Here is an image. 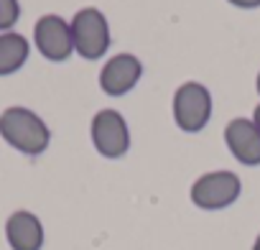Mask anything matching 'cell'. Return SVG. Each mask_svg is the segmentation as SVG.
Returning <instances> with one entry per match:
<instances>
[{
  "label": "cell",
  "instance_id": "obj_6",
  "mask_svg": "<svg viewBox=\"0 0 260 250\" xmlns=\"http://www.w3.org/2000/svg\"><path fill=\"white\" fill-rule=\"evenodd\" d=\"M34 44L44 59L56 61V64L67 61L74 54V39H72L69 21L56 16V13L41 16L34 26Z\"/></svg>",
  "mask_w": 260,
  "mask_h": 250
},
{
  "label": "cell",
  "instance_id": "obj_12",
  "mask_svg": "<svg viewBox=\"0 0 260 250\" xmlns=\"http://www.w3.org/2000/svg\"><path fill=\"white\" fill-rule=\"evenodd\" d=\"M230 6H235V8H240V11H255V8H260V0H227Z\"/></svg>",
  "mask_w": 260,
  "mask_h": 250
},
{
  "label": "cell",
  "instance_id": "obj_15",
  "mask_svg": "<svg viewBox=\"0 0 260 250\" xmlns=\"http://www.w3.org/2000/svg\"><path fill=\"white\" fill-rule=\"evenodd\" d=\"M255 87H257V95H260V72H257V79H255Z\"/></svg>",
  "mask_w": 260,
  "mask_h": 250
},
{
  "label": "cell",
  "instance_id": "obj_4",
  "mask_svg": "<svg viewBox=\"0 0 260 250\" xmlns=\"http://www.w3.org/2000/svg\"><path fill=\"white\" fill-rule=\"evenodd\" d=\"M242 194V181L235 171H207L191 184V204L204 212H219L232 207Z\"/></svg>",
  "mask_w": 260,
  "mask_h": 250
},
{
  "label": "cell",
  "instance_id": "obj_9",
  "mask_svg": "<svg viewBox=\"0 0 260 250\" xmlns=\"http://www.w3.org/2000/svg\"><path fill=\"white\" fill-rule=\"evenodd\" d=\"M6 240L11 250H41L44 247V222L28 212L18 209L6 220Z\"/></svg>",
  "mask_w": 260,
  "mask_h": 250
},
{
  "label": "cell",
  "instance_id": "obj_3",
  "mask_svg": "<svg viewBox=\"0 0 260 250\" xmlns=\"http://www.w3.org/2000/svg\"><path fill=\"white\" fill-rule=\"evenodd\" d=\"M174 122L184 133H199L212 120V92L199 82H184L171 100Z\"/></svg>",
  "mask_w": 260,
  "mask_h": 250
},
{
  "label": "cell",
  "instance_id": "obj_5",
  "mask_svg": "<svg viewBox=\"0 0 260 250\" xmlns=\"http://www.w3.org/2000/svg\"><path fill=\"white\" fill-rule=\"evenodd\" d=\"M89 136H92V146L102 159H122L130 151V128L127 120L112 110L105 107L92 117L89 125Z\"/></svg>",
  "mask_w": 260,
  "mask_h": 250
},
{
  "label": "cell",
  "instance_id": "obj_10",
  "mask_svg": "<svg viewBox=\"0 0 260 250\" xmlns=\"http://www.w3.org/2000/svg\"><path fill=\"white\" fill-rule=\"evenodd\" d=\"M31 56V41L18 31L0 34V77L16 74Z\"/></svg>",
  "mask_w": 260,
  "mask_h": 250
},
{
  "label": "cell",
  "instance_id": "obj_1",
  "mask_svg": "<svg viewBox=\"0 0 260 250\" xmlns=\"http://www.w3.org/2000/svg\"><path fill=\"white\" fill-rule=\"evenodd\" d=\"M0 138L23 156H41L51 146V131L31 107L11 105L0 112Z\"/></svg>",
  "mask_w": 260,
  "mask_h": 250
},
{
  "label": "cell",
  "instance_id": "obj_11",
  "mask_svg": "<svg viewBox=\"0 0 260 250\" xmlns=\"http://www.w3.org/2000/svg\"><path fill=\"white\" fill-rule=\"evenodd\" d=\"M21 18V3L18 0H0V34L13 31Z\"/></svg>",
  "mask_w": 260,
  "mask_h": 250
},
{
  "label": "cell",
  "instance_id": "obj_2",
  "mask_svg": "<svg viewBox=\"0 0 260 250\" xmlns=\"http://www.w3.org/2000/svg\"><path fill=\"white\" fill-rule=\"evenodd\" d=\"M69 26H72V39H74V51L82 59L97 61L110 51L112 34H110V23L100 8L89 6V8L77 11L74 18L69 21Z\"/></svg>",
  "mask_w": 260,
  "mask_h": 250
},
{
  "label": "cell",
  "instance_id": "obj_13",
  "mask_svg": "<svg viewBox=\"0 0 260 250\" xmlns=\"http://www.w3.org/2000/svg\"><path fill=\"white\" fill-rule=\"evenodd\" d=\"M252 122L257 125V131H260V105H257V107L252 110Z\"/></svg>",
  "mask_w": 260,
  "mask_h": 250
},
{
  "label": "cell",
  "instance_id": "obj_7",
  "mask_svg": "<svg viewBox=\"0 0 260 250\" xmlns=\"http://www.w3.org/2000/svg\"><path fill=\"white\" fill-rule=\"evenodd\" d=\"M143 77V64L133 54H115L100 69V89L110 97H122Z\"/></svg>",
  "mask_w": 260,
  "mask_h": 250
},
{
  "label": "cell",
  "instance_id": "obj_14",
  "mask_svg": "<svg viewBox=\"0 0 260 250\" xmlns=\"http://www.w3.org/2000/svg\"><path fill=\"white\" fill-rule=\"evenodd\" d=\"M252 250H260V232H257V237H255V242H252Z\"/></svg>",
  "mask_w": 260,
  "mask_h": 250
},
{
  "label": "cell",
  "instance_id": "obj_8",
  "mask_svg": "<svg viewBox=\"0 0 260 250\" xmlns=\"http://www.w3.org/2000/svg\"><path fill=\"white\" fill-rule=\"evenodd\" d=\"M224 143L242 166H260V131L252 117H235L224 125Z\"/></svg>",
  "mask_w": 260,
  "mask_h": 250
}]
</instances>
